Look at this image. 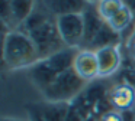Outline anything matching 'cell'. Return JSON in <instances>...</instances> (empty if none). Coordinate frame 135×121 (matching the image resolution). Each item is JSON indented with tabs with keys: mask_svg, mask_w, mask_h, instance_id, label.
Listing matches in <instances>:
<instances>
[{
	"mask_svg": "<svg viewBox=\"0 0 135 121\" xmlns=\"http://www.w3.org/2000/svg\"><path fill=\"white\" fill-rule=\"evenodd\" d=\"M19 29L32 39L41 55V59L67 48L58 32L57 17L45 7L41 0L36 2L33 12Z\"/></svg>",
	"mask_w": 135,
	"mask_h": 121,
	"instance_id": "6da1fadb",
	"label": "cell"
},
{
	"mask_svg": "<svg viewBox=\"0 0 135 121\" xmlns=\"http://www.w3.org/2000/svg\"><path fill=\"white\" fill-rule=\"evenodd\" d=\"M41 59L35 43L21 29L7 30L3 39V63L9 71L29 69Z\"/></svg>",
	"mask_w": 135,
	"mask_h": 121,
	"instance_id": "7a4b0ae2",
	"label": "cell"
},
{
	"mask_svg": "<svg viewBox=\"0 0 135 121\" xmlns=\"http://www.w3.org/2000/svg\"><path fill=\"white\" fill-rule=\"evenodd\" d=\"M77 51L79 49L76 48H64L57 53L39 59L32 68L28 69V75L39 92L47 88L58 75L73 68Z\"/></svg>",
	"mask_w": 135,
	"mask_h": 121,
	"instance_id": "3957f363",
	"label": "cell"
},
{
	"mask_svg": "<svg viewBox=\"0 0 135 121\" xmlns=\"http://www.w3.org/2000/svg\"><path fill=\"white\" fill-rule=\"evenodd\" d=\"M87 85L89 82L83 81L76 74V71L70 68L61 75H58L45 89H42L41 95L47 102L73 104L83 94Z\"/></svg>",
	"mask_w": 135,
	"mask_h": 121,
	"instance_id": "277c9868",
	"label": "cell"
},
{
	"mask_svg": "<svg viewBox=\"0 0 135 121\" xmlns=\"http://www.w3.org/2000/svg\"><path fill=\"white\" fill-rule=\"evenodd\" d=\"M57 26L61 39L67 48L80 49L84 39V17L83 13H71L57 17Z\"/></svg>",
	"mask_w": 135,
	"mask_h": 121,
	"instance_id": "5b68a950",
	"label": "cell"
},
{
	"mask_svg": "<svg viewBox=\"0 0 135 121\" xmlns=\"http://www.w3.org/2000/svg\"><path fill=\"white\" fill-rule=\"evenodd\" d=\"M36 2L38 0H2V20L4 28L7 30L19 29L33 12Z\"/></svg>",
	"mask_w": 135,
	"mask_h": 121,
	"instance_id": "8992f818",
	"label": "cell"
},
{
	"mask_svg": "<svg viewBox=\"0 0 135 121\" xmlns=\"http://www.w3.org/2000/svg\"><path fill=\"white\" fill-rule=\"evenodd\" d=\"M109 108L120 112L135 111V85L129 81H120L109 86L106 97Z\"/></svg>",
	"mask_w": 135,
	"mask_h": 121,
	"instance_id": "52a82bcc",
	"label": "cell"
},
{
	"mask_svg": "<svg viewBox=\"0 0 135 121\" xmlns=\"http://www.w3.org/2000/svg\"><path fill=\"white\" fill-rule=\"evenodd\" d=\"M73 69L83 81H86L89 84L96 79H100L96 51H93V49H79L73 62Z\"/></svg>",
	"mask_w": 135,
	"mask_h": 121,
	"instance_id": "ba28073f",
	"label": "cell"
},
{
	"mask_svg": "<svg viewBox=\"0 0 135 121\" xmlns=\"http://www.w3.org/2000/svg\"><path fill=\"white\" fill-rule=\"evenodd\" d=\"M97 62H99V74L100 79L110 78L120 69L122 65V52L120 45L105 46L96 51Z\"/></svg>",
	"mask_w": 135,
	"mask_h": 121,
	"instance_id": "9c48e42d",
	"label": "cell"
},
{
	"mask_svg": "<svg viewBox=\"0 0 135 121\" xmlns=\"http://www.w3.org/2000/svg\"><path fill=\"white\" fill-rule=\"evenodd\" d=\"M83 17H84V39H83V45L80 49H87L91 40L96 37V35L99 33V30L106 22L99 16L94 4H90L83 12Z\"/></svg>",
	"mask_w": 135,
	"mask_h": 121,
	"instance_id": "30bf717a",
	"label": "cell"
},
{
	"mask_svg": "<svg viewBox=\"0 0 135 121\" xmlns=\"http://www.w3.org/2000/svg\"><path fill=\"white\" fill-rule=\"evenodd\" d=\"M41 2L55 17L71 13H83L90 6L86 0H41Z\"/></svg>",
	"mask_w": 135,
	"mask_h": 121,
	"instance_id": "8fae6325",
	"label": "cell"
},
{
	"mask_svg": "<svg viewBox=\"0 0 135 121\" xmlns=\"http://www.w3.org/2000/svg\"><path fill=\"white\" fill-rule=\"evenodd\" d=\"M106 23H108L116 33H119L120 36H122L128 29H132V26H134V23H135V14H134V12L125 4L110 20H108Z\"/></svg>",
	"mask_w": 135,
	"mask_h": 121,
	"instance_id": "7c38bea8",
	"label": "cell"
},
{
	"mask_svg": "<svg viewBox=\"0 0 135 121\" xmlns=\"http://www.w3.org/2000/svg\"><path fill=\"white\" fill-rule=\"evenodd\" d=\"M120 36L119 33L113 30L108 23L102 26V29L99 30V33L96 35L93 40H91L90 46L87 49H93V51H97L100 48H105V46H110V45H120Z\"/></svg>",
	"mask_w": 135,
	"mask_h": 121,
	"instance_id": "4fadbf2b",
	"label": "cell"
},
{
	"mask_svg": "<svg viewBox=\"0 0 135 121\" xmlns=\"http://www.w3.org/2000/svg\"><path fill=\"white\" fill-rule=\"evenodd\" d=\"M71 104H57V102H47L41 105L38 114L44 121H65L68 108Z\"/></svg>",
	"mask_w": 135,
	"mask_h": 121,
	"instance_id": "5bb4252c",
	"label": "cell"
},
{
	"mask_svg": "<svg viewBox=\"0 0 135 121\" xmlns=\"http://www.w3.org/2000/svg\"><path fill=\"white\" fill-rule=\"evenodd\" d=\"M94 6H96V10L99 13V16L105 22H108L125 6V2L123 0H100Z\"/></svg>",
	"mask_w": 135,
	"mask_h": 121,
	"instance_id": "9a60e30c",
	"label": "cell"
},
{
	"mask_svg": "<svg viewBox=\"0 0 135 121\" xmlns=\"http://www.w3.org/2000/svg\"><path fill=\"white\" fill-rule=\"evenodd\" d=\"M97 121H125V115H123V112L118 111V109L108 108L99 114Z\"/></svg>",
	"mask_w": 135,
	"mask_h": 121,
	"instance_id": "2e32d148",
	"label": "cell"
},
{
	"mask_svg": "<svg viewBox=\"0 0 135 121\" xmlns=\"http://www.w3.org/2000/svg\"><path fill=\"white\" fill-rule=\"evenodd\" d=\"M125 48H126V52H128L129 58L135 62V23L132 26V29L129 30V35L125 40Z\"/></svg>",
	"mask_w": 135,
	"mask_h": 121,
	"instance_id": "e0dca14e",
	"label": "cell"
},
{
	"mask_svg": "<svg viewBox=\"0 0 135 121\" xmlns=\"http://www.w3.org/2000/svg\"><path fill=\"white\" fill-rule=\"evenodd\" d=\"M65 121H84L83 115L79 112V109L71 104L70 108H68V112H67V117H65Z\"/></svg>",
	"mask_w": 135,
	"mask_h": 121,
	"instance_id": "ac0fdd59",
	"label": "cell"
},
{
	"mask_svg": "<svg viewBox=\"0 0 135 121\" xmlns=\"http://www.w3.org/2000/svg\"><path fill=\"white\" fill-rule=\"evenodd\" d=\"M123 2H125V4L128 6V7L134 12V14H135V0H123Z\"/></svg>",
	"mask_w": 135,
	"mask_h": 121,
	"instance_id": "d6986e66",
	"label": "cell"
},
{
	"mask_svg": "<svg viewBox=\"0 0 135 121\" xmlns=\"http://www.w3.org/2000/svg\"><path fill=\"white\" fill-rule=\"evenodd\" d=\"M2 121H26V120L18 117H2Z\"/></svg>",
	"mask_w": 135,
	"mask_h": 121,
	"instance_id": "ffe728a7",
	"label": "cell"
},
{
	"mask_svg": "<svg viewBox=\"0 0 135 121\" xmlns=\"http://www.w3.org/2000/svg\"><path fill=\"white\" fill-rule=\"evenodd\" d=\"M86 2H87L89 4H97V3L100 2V0H86Z\"/></svg>",
	"mask_w": 135,
	"mask_h": 121,
	"instance_id": "44dd1931",
	"label": "cell"
}]
</instances>
